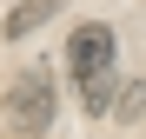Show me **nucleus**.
Listing matches in <instances>:
<instances>
[{
    "mask_svg": "<svg viewBox=\"0 0 146 139\" xmlns=\"http://www.w3.org/2000/svg\"><path fill=\"white\" fill-rule=\"evenodd\" d=\"M60 7H66V0H20V7L7 13V40H27V33H33V27H46Z\"/></svg>",
    "mask_w": 146,
    "mask_h": 139,
    "instance_id": "obj_3",
    "label": "nucleus"
},
{
    "mask_svg": "<svg viewBox=\"0 0 146 139\" xmlns=\"http://www.w3.org/2000/svg\"><path fill=\"white\" fill-rule=\"evenodd\" d=\"M7 126L27 132V139H40L46 126H53V80H46L40 66L13 80V93H7Z\"/></svg>",
    "mask_w": 146,
    "mask_h": 139,
    "instance_id": "obj_2",
    "label": "nucleus"
},
{
    "mask_svg": "<svg viewBox=\"0 0 146 139\" xmlns=\"http://www.w3.org/2000/svg\"><path fill=\"white\" fill-rule=\"evenodd\" d=\"M106 73H113V27H100V20H93V27H80L66 40V80L86 93V113H106Z\"/></svg>",
    "mask_w": 146,
    "mask_h": 139,
    "instance_id": "obj_1",
    "label": "nucleus"
},
{
    "mask_svg": "<svg viewBox=\"0 0 146 139\" xmlns=\"http://www.w3.org/2000/svg\"><path fill=\"white\" fill-rule=\"evenodd\" d=\"M146 113V86L133 80V86H119V119H139Z\"/></svg>",
    "mask_w": 146,
    "mask_h": 139,
    "instance_id": "obj_4",
    "label": "nucleus"
}]
</instances>
